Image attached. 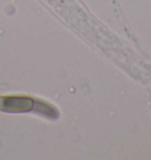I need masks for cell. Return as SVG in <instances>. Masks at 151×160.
<instances>
[{
    "instance_id": "obj_1",
    "label": "cell",
    "mask_w": 151,
    "mask_h": 160,
    "mask_svg": "<svg viewBox=\"0 0 151 160\" xmlns=\"http://www.w3.org/2000/svg\"><path fill=\"white\" fill-rule=\"evenodd\" d=\"M33 105L34 100L29 97H0V110L6 112H27Z\"/></svg>"
},
{
    "instance_id": "obj_2",
    "label": "cell",
    "mask_w": 151,
    "mask_h": 160,
    "mask_svg": "<svg viewBox=\"0 0 151 160\" xmlns=\"http://www.w3.org/2000/svg\"><path fill=\"white\" fill-rule=\"evenodd\" d=\"M33 110L39 112L40 114L49 117V118H55L58 115V112L52 107V106L47 105L45 102H40V101H34V105H33Z\"/></svg>"
}]
</instances>
